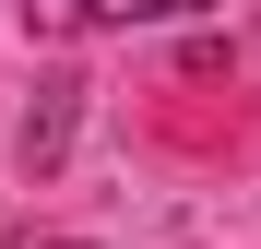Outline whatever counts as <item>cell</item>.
Segmentation results:
<instances>
[{
  "label": "cell",
  "instance_id": "cell-1",
  "mask_svg": "<svg viewBox=\"0 0 261 249\" xmlns=\"http://www.w3.org/2000/svg\"><path fill=\"white\" fill-rule=\"evenodd\" d=\"M48 36H83V24H154V12H202V0H24Z\"/></svg>",
  "mask_w": 261,
  "mask_h": 249
}]
</instances>
